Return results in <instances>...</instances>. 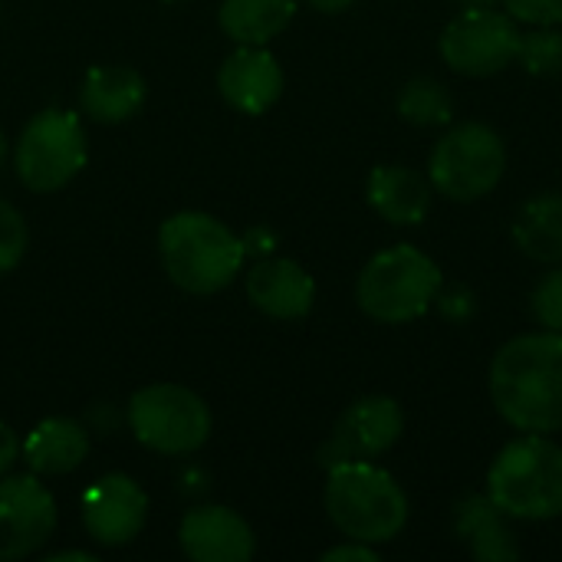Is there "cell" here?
Segmentation results:
<instances>
[{"mask_svg":"<svg viewBox=\"0 0 562 562\" xmlns=\"http://www.w3.org/2000/svg\"><path fill=\"white\" fill-rule=\"evenodd\" d=\"M491 402L524 435L562 431V333H527L504 342L491 362Z\"/></svg>","mask_w":562,"mask_h":562,"instance_id":"6da1fadb","label":"cell"},{"mask_svg":"<svg viewBox=\"0 0 562 562\" xmlns=\"http://www.w3.org/2000/svg\"><path fill=\"white\" fill-rule=\"evenodd\" d=\"M326 514L346 540L392 543L408 524V494L372 461H342L326 471Z\"/></svg>","mask_w":562,"mask_h":562,"instance_id":"7a4b0ae2","label":"cell"},{"mask_svg":"<svg viewBox=\"0 0 562 562\" xmlns=\"http://www.w3.org/2000/svg\"><path fill=\"white\" fill-rule=\"evenodd\" d=\"M158 254L175 286L194 296H211L234 283L247 247L224 221L204 211H181L161 224Z\"/></svg>","mask_w":562,"mask_h":562,"instance_id":"3957f363","label":"cell"},{"mask_svg":"<svg viewBox=\"0 0 562 562\" xmlns=\"http://www.w3.org/2000/svg\"><path fill=\"white\" fill-rule=\"evenodd\" d=\"M487 497L524 524L562 517V448L550 435H520L487 468Z\"/></svg>","mask_w":562,"mask_h":562,"instance_id":"277c9868","label":"cell"},{"mask_svg":"<svg viewBox=\"0 0 562 562\" xmlns=\"http://www.w3.org/2000/svg\"><path fill=\"white\" fill-rule=\"evenodd\" d=\"M441 267L412 244L379 250L356 280L359 310L385 326L422 319L441 293Z\"/></svg>","mask_w":562,"mask_h":562,"instance_id":"5b68a950","label":"cell"},{"mask_svg":"<svg viewBox=\"0 0 562 562\" xmlns=\"http://www.w3.org/2000/svg\"><path fill=\"white\" fill-rule=\"evenodd\" d=\"M507 171V145L487 122L451 125L431 148L428 178L448 201L471 204L487 198Z\"/></svg>","mask_w":562,"mask_h":562,"instance_id":"8992f818","label":"cell"},{"mask_svg":"<svg viewBox=\"0 0 562 562\" xmlns=\"http://www.w3.org/2000/svg\"><path fill=\"white\" fill-rule=\"evenodd\" d=\"M132 435L158 454H191L211 438L207 405L184 385H145L128 402Z\"/></svg>","mask_w":562,"mask_h":562,"instance_id":"52a82bcc","label":"cell"},{"mask_svg":"<svg viewBox=\"0 0 562 562\" xmlns=\"http://www.w3.org/2000/svg\"><path fill=\"white\" fill-rule=\"evenodd\" d=\"M16 178L36 191H59L86 165V128L76 112L43 109L26 122L13 151Z\"/></svg>","mask_w":562,"mask_h":562,"instance_id":"ba28073f","label":"cell"},{"mask_svg":"<svg viewBox=\"0 0 562 562\" xmlns=\"http://www.w3.org/2000/svg\"><path fill=\"white\" fill-rule=\"evenodd\" d=\"M520 36L524 33L510 13L494 7H461V13L445 26L438 49L454 72L484 79L517 63Z\"/></svg>","mask_w":562,"mask_h":562,"instance_id":"9c48e42d","label":"cell"},{"mask_svg":"<svg viewBox=\"0 0 562 562\" xmlns=\"http://www.w3.org/2000/svg\"><path fill=\"white\" fill-rule=\"evenodd\" d=\"M405 431V412L389 395H366L352 402L336 422L329 441L319 448V464L329 471L342 461H375L398 445Z\"/></svg>","mask_w":562,"mask_h":562,"instance_id":"30bf717a","label":"cell"},{"mask_svg":"<svg viewBox=\"0 0 562 562\" xmlns=\"http://www.w3.org/2000/svg\"><path fill=\"white\" fill-rule=\"evenodd\" d=\"M56 530V501L36 477L0 484V562L36 553Z\"/></svg>","mask_w":562,"mask_h":562,"instance_id":"8fae6325","label":"cell"},{"mask_svg":"<svg viewBox=\"0 0 562 562\" xmlns=\"http://www.w3.org/2000/svg\"><path fill=\"white\" fill-rule=\"evenodd\" d=\"M79 510H82V527L95 543L125 547L142 533L148 520V497L132 477L105 474L86 487Z\"/></svg>","mask_w":562,"mask_h":562,"instance_id":"7c38bea8","label":"cell"},{"mask_svg":"<svg viewBox=\"0 0 562 562\" xmlns=\"http://www.w3.org/2000/svg\"><path fill=\"white\" fill-rule=\"evenodd\" d=\"M178 543L194 562H247L257 553L250 524L231 507H194L184 514Z\"/></svg>","mask_w":562,"mask_h":562,"instance_id":"4fadbf2b","label":"cell"},{"mask_svg":"<svg viewBox=\"0 0 562 562\" xmlns=\"http://www.w3.org/2000/svg\"><path fill=\"white\" fill-rule=\"evenodd\" d=\"M217 89L231 109L263 115L283 92V69L267 46H237L217 72Z\"/></svg>","mask_w":562,"mask_h":562,"instance_id":"5bb4252c","label":"cell"},{"mask_svg":"<svg viewBox=\"0 0 562 562\" xmlns=\"http://www.w3.org/2000/svg\"><path fill=\"white\" fill-rule=\"evenodd\" d=\"M247 300L270 319H303L316 303V283L296 260L270 257L247 273Z\"/></svg>","mask_w":562,"mask_h":562,"instance_id":"9a60e30c","label":"cell"},{"mask_svg":"<svg viewBox=\"0 0 562 562\" xmlns=\"http://www.w3.org/2000/svg\"><path fill=\"white\" fill-rule=\"evenodd\" d=\"M366 198L382 221L395 227H415L431 214L435 184L428 175L408 165H375L366 181Z\"/></svg>","mask_w":562,"mask_h":562,"instance_id":"2e32d148","label":"cell"},{"mask_svg":"<svg viewBox=\"0 0 562 562\" xmlns=\"http://www.w3.org/2000/svg\"><path fill=\"white\" fill-rule=\"evenodd\" d=\"M454 537L468 547V553L481 562H510L520 557L517 533L510 517L484 494H468L454 504Z\"/></svg>","mask_w":562,"mask_h":562,"instance_id":"e0dca14e","label":"cell"},{"mask_svg":"<svg viewBox=\"0 0 562 562\" xmlns=\"http://www.w3.org/2000/svg\"><path fill=\"white\" fill-rule=\"evenodd\" d=\"M145 102V79L128 66H92L79 89V105L95 122H125Z\"/></svg>","mask_w":562,"mask_h":562,"instance_id":"ac0fdd59","label":"cell"},{"mask_svg":"<svg viewBox=\"0 0 562 562\" xmlns=\"http://www.w3.org/2000/svg\"><path fill=\"white\" fill-rule=\"evenodd\" d=\"M23 458L33 474L43 477H63L72 474L86 454H89V438L79 422L72 418H43L23 441Z\"/></svg>","mask_w":562,"mask_h":562,"instance_id":"d6986e66","label":"cell"},{"mask_svg":"<svg viewBox=\"0 0 562 562\" xmlns=\"http://www.w3.org/2000/svg\"><path fill=\"white\" fill-rule=\"evenodd\" d=\"M514 244L537 263H562V194L547 191L530 198L514 217Z\"/></svg>","mask_w":562,"mask_h":562,"instance_id":"ffe728a7","label":"cell"},{"mask_svg":"<svg viewBox=\"0 0 562 562\" xmlns=\"http://www.w3.org/2000/svg\"><path fill=\"white\" fill-rule=\"evenodd\" d=\"M217 16H221V30L234 43L267 46L293 23L296 0H224Z\"/></svg>","mask_w":562,"mask_h":562,"instance_id":"44dd1931","label":"cell"},{"mask_svg":"<svg viewBox=\"0 0 562 562\" xmlns=\"http://www.w3.org/2000/svg\"><path fill=\"white\" fill-rule=\"evenodd\" d=\"M398 115L408 125L438 128V125H448L454 119V99H451V92L438 79L415 76L398 92Z\"/></svg>","mask_w":562,"mask_h":562,"instance_id":"7402d4cb","label":"cell"},{"mask_svg":"<svg viewBox=\"0 0 562 562\" xmlns=\"http://www.w3.org/2000/svg\"><path fill=\"white\" fill-rule=\"evenodd\" d=\"M517 63L530 76H562V30L560 26H537L520 36Z\"/></svg>","mask_w":562,"mask_h":562,"instance_id":"603a6c76","label":"cell"},{"mask_svg":"<svg viewBox=\"0 0 562 562\" xmlns=\"http://www.w3.org/2000/svg\"><path fill=\"white\" fill-rule=\"evenodd\" d=\"M26 244H30V231L23 214L0 198V273H10L23 260Z\"/></svg>","mask_w":562,"mask_h":562,"instance_id":"cb8c5ba5","label":"cell"},{"mask_svg":"<svg viewBox=\"0 0 562 562\" xmlns=\"http://www.w3.org/2000/svg\"><path fill=\"white\" fill-rule=\"evenodd\" d=\"M530 310L543 329L562 333V270L543 273V280L530 293Z\"/></svg>","mask_w":562,"mask_h":562,"instance_id":"d4e9b609","label":"cell"},{"mask_svg":"<svg viewBox=\"0 0 562 562\" xmlns=\"http://www.w3.org/2000/svg\"><path fill=\"white\" fill-rule=\"evenodd\" d=\"M517 23L562 26V0H501Z\"/></svg>","mask_w":562,"mask_h":562,"instance_id":"484cf974","label":"cell"},{"mask_svg":"<svg viewBox=\"0 0 562 562\" xmlns=\"http://www.w3.org/2000/svg\"><path fill=\"white\" fill-rule=\"evenodd\" d=\"M435 306H438V313H441L448 323H454V326H468V323L477 316V296H474V290H468V286H448V290L441 286Z\"/></svg>","mask_w":562,"mask_h":562,"instance_id":"4316f807","label":"cell"},{"mask_svg":"<svg viewBox=\"0 0 562 562\" xmlns=\"http://www.w3.org/2000/svg\"><path fill=\"white\" fill-rule=\"evenodd\" d=\"M379 553L372 543H359V540H349V543H339L333 550L323 553V562H375Z\"/></svg>","mask_w":562,"mask_h":562,"instance_id":"83f0119b","label":"cell"},{"mask_svg":"<svg viewBox=\"0 0 562 562\" xmlns=\"http://www.w3.org/2000/svg\"><path fill=\"white\" fill-rule=\"evenodd\" d=\"M16 458H20V441L13 435V428L0 422V477L13 468Z\"/></svg>","mask_w":562,"mask_h":562,"instance_id":"f1b7e54d","label":"cell"},{"mask_svg":"<svg viewBox=\"0 0 562 562\" xmlns=\"http://www.w3.org/2000/svg\"><path fill=\"white\" fill-rule=\"evenodd\" d=\"M310 7H316L319 13H342V10H349L356 0H306Z\"/></svg>","mask_w":562,"mask_h":562,"instance_id":"f546056e","label":"cell"},{"mask_svg":"<svg viewBox=\"0 0 562 562\" xmlns=\"http://www.w3.org/2000/svg\"><path fill=\"white\" fill-rule=\"evenodd\" d=\"M66 560H76V562H95L92 553H82V550H69V553H53L46 562H66Z\"/></svg>","mask_w":562,"mask_h":562,"instance_id":"4dcf8cb0","label":"cell"},{"mask_svg":"<svg viewBox=\"0 0 562 562\" xmlns=\"http://www.w3.org/2000/svg\"><path fill=\"white\" fill-rule=\"evenodd\" d=\"M458 7H494V3H501V0H454Z\"/></svg>","mask_w":562,"mask_h":562,"instance_id":"1f68e13d","label":"cell"},{"mask_svg":"<svg viewBox=\"0 0 562 562\" xmlns=\"http://www.w3.org/2000/svg\"><path fill=\"white\" fill-rule=\"evenodd\" d=\"M3 151H7V138H3V132H0V161H3Z\"/></svg>","mask_w":562,"mask_h":562,"instance_id":"d6a6232c","label":"cell"}]
</instances>
